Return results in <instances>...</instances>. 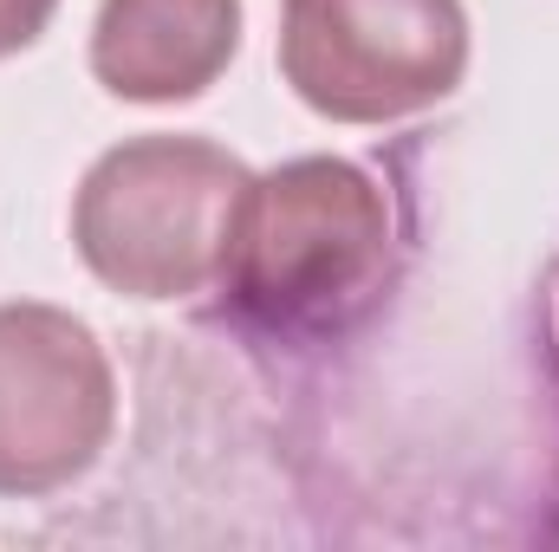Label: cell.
I'll return each mask as SVG.
<instances>
[{
	"label": "cell",
	"mask_w": 559,
	"mask_h": 552,
	"mask_svg": "<svg viewBox=\"0 0 559 552\" xmlns=\"http://www.w3.org/2000/svg\"><path fill=\"white\" fill-rule=\"evenodd\" d=\"M52 7H59V0H0V59L26 52V46L46 33Z\"/></svg>",
	"instance_id": "6"
},
{
	"label": "cell",
	"mask_w": 559,
	"mask_h": 552,
	"mask_svg": "<svg viewBox=\"0 0 559 552\" xmlns=\"http://www.w3.org/2000/svg\"><path fill=\"white\" fill-rule=\"evenodd\" d=\"M241 52V0H105L92 79L124 105H189Z\"/></svg>",
	"instance_id": "5"
},
{
	"label": "cell",
	"mask_w": 559,
	"mask_h": 552,
	"mask_svg": "<svg viewBox=\"0 0 559 552\" xmlns=\"http://www.w3.org/2000/svg\"><path fill=\"white\" fill-rule=\"evenodd\" d=\"M254 169L209 137H124L72 195V248L124 299H195L228 254Z\"/></svg>",
	"instance_id": "2"
},
{
	"label": "cell",
	"mask_w": 559,
	"mask_h": 552,
	"mask_svg": "<svg viewBox=\"0 0 559 552\" xmlns=\"http://www.w3.org/2000/svg\"><path fill=\"white\" fill-rule=\"evenodd\" d=\"M468 72L462 0H280V79L332 124H397Z\"/></svg>",
	"instance_id": "3"
},
{
	"label": "cell",
	"mask_w": 559,
	"mask_h": 552,
	"mask_svg": "<svg viewBox=\"0 0 559 552\" xmlns=\"http://www.w3.org/2000/svg\"><path fill=\"white\" fill-rule=\"evenodd\" d=\"M222 312L254 338L312 351L358 332L391 286L384 189L345 156H293L248 182L228 254Z\"/></svg>",
	"instance_id": "1"
},
{
	"label": "cell",
	"mask_w": 559,
	"mask_h": 552,
	"mask_svg": "<svg viewBox=\"0 0 559 552\" xmlns=\"http://www.w3.org/2000/svg\"><path fill=\"white\" fill-rule=\"evenodd\" d=\"M118 429L98 332L46 299L0 305V501H46L92 475Z\"/></svg>",
	"instance_id": "4"
}]
</instances>
